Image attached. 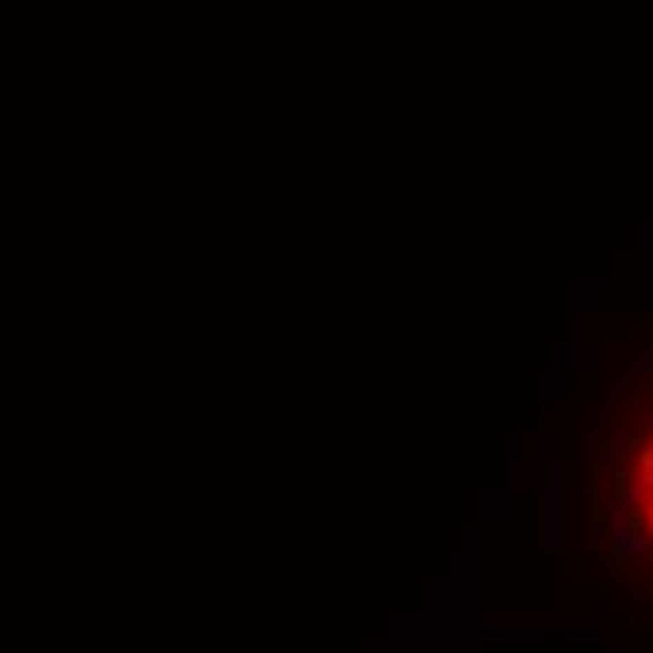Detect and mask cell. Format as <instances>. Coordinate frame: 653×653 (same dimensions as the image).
Masks as SVG:
<instances>
[{
    "mask_svg": "<svg viewBox=\"0 0 653 653\" xmlns=\"http://www.w3.org/2000/svg\"><path fill=\"white\" fill-rule=\"evenodd\" d=\"M627 514H631V529L653 548V432L638 447V458L631 466Z\"/></svg>",
    "mask_w": 653,
    "mask_h": 653,
    "instance_id": "cell-1",
    "label": "cell"
}]
</instances>
